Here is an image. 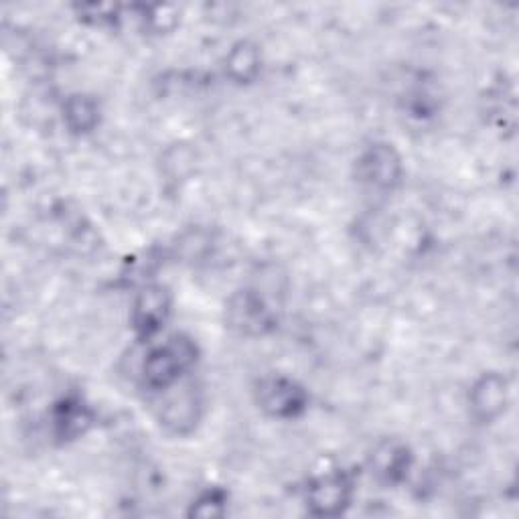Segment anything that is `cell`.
Segmentation results:
<instances>
[{"instance_id":"obj_1","label":"cell","mask_w":519,"mask_h":519,"mask_svg":"<svg viewBox=\"0 0 519 519\" xmlns=\"http://www.w3.org/2000/svg\"><path fill=\"white\" fill-rule=\"evenodd\" d=\"M193 361V347L187 341H175L153 351L144 363V380L153 390H167L179 380L183 369Z\"/></svg>"},{"instance_id":"obj_2","label":"cell","mask_w":519,"mask_h":519,"mask_svg":"<svg viewBox=\"0 0 519 519\" xmlns=\"http://www.w3.org/2000/svg\"><path fill=\"white\" fill-rule=\"evenodd\" d=\"M353 497V483L343 471L327 473L315 479L307 491V505L311 513L335 517L341 515Z\"/></svg>"},{"instance_id":"obj_3","label":"cell","mask_w":519,"mask_h":519,"mask_svg":"<svg viewBox=\"0 0 519 519\" xmlns=\"http://www.w3.org/2000/svg\"><path fill=\"white\" fill-rule=\"evenodd\" d=\"M361 179L378 189H392L400 181V157L388 144H378L363 155L359 163Z\"/></svg>"},{"instance_id":"obj_4","label":"cell","mask_w":519,"mask_h":519,"mask_svg":"<svg viewBox=\"0 0 519 519\" xmlns=\"http://www.w3.org/2000/svg\"><path fill=\"white\" fill-rule=\"evenodd\" d=\"M169 313V299L163 288H146L134 305V327L142 335H153L161 329Z\"/></svg>"},{"instance_id":"obj_5","label":"cell","mask_w":519,"mask_h":519,"mask_svg":"<svg viewBox=\"0 0 519 519\" xmlns=\"http://www.w3.org/2000/svg\"><path fill=\"white\" fill-rule=\"evenodd\" d=\"M262 406L274 416H294L305 408V394L288 380H270L260 390Z\"/></svg>"},{"instance_id":"obj_6","label":"cell","mask_w":519,"mask_h":519,"mask_svg":"<svg viewBox=\"0 0 519 519\" xmlns=\"http://www.w3.org/2000/svg\"><path fill=\"white\" fill-rule=\"evenodd\" d=\"M230 321L234 327L246 333H262L264 327L272 325L268 309H264L258 296L246 292L236 296L230 305Z\"/></svg>"},{"instance_id":"obj_7","label":"cell","mask_w":519,"mask_h":519,"mask_svg":"<svg viewBox=\"0 0 519 519\" xmlns=\"http://www.w3.org/2000/svg\"><path fill=\"white\" fill-rule=\"evenodd\" d=\"M473 410L481 420H493L505 410L507 390L499 376H485L473 390Z\"/></svg>"},{"instance_id":"obj_8","label":"cell","mask_w":519,"mask_h":519,"mask_svg":"<svg viewBox=\"0 0 519 519\" xmlns=\"http://www.w3.org/2000/svg\"><path fill=\"white\" fill-rule=\"evenodd\" d=\"M372 465H374V471L378 473V477H382L388 483H396L406 475V469L410 465V455L402 444L388 442V444H382V447L376 451Z\"/></svg>"},{"instance_id":"obj_9","label":"cell","mask_w":519,"mask_h":519,"mask_svg":"<svg viewBox=\"0 0 519 519\" xmlns=\"http://www.w3.org/2000/svg\"><path fill=\"white\" fill-rule=\"evenodd\" d=\"M258 69H260L258 51L252 45L240 43L238 47L232 49V53L228 57V71L236 82H242V84L252 82L256 78Z\"/></svg>"},{"instance_id":"obj_10","label":"cell","mask_w":519,"mask_h":519,"mask_svg":"<svg viewBox=\"0 0 519 519\" xmlns=\"http://www.w3.org/2000/svg\"><path fill=\"white\" fill-rule=\"evenodd\" d=\"M65 122L73 132H88L98 122V108L84 96H73L65 106Z\"/></svg>"},{"instance_id":"obj_11","label":"cell","mask_w":519,"mask_h":519,"mask_svg":"<svg viewBox=\"0 0 519 519\" xmlns=\"http://www.w3.org/2000/svg\"><path fill=\"white\" fill-rule=\"evenodd\" d=\"M224 511H226V495L221 491H207L193 503L189 513L199 517H217V515H224Z\"/></svg>"}]
</instances>
